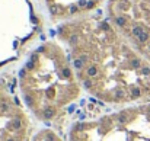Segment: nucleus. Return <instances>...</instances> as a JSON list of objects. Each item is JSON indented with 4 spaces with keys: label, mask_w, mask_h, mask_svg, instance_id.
Here are the masks:
<instances>
[{
    "label": "nucleus",
    "mask_w": 150,
    "mask_h": 141,
    "mask_svg": "<svg viewBox=\"0 0 150 141\" xmlns=\"http://www.w3.org/2000/svg\"><path fill=\"white\" fill-rule=\"evenodd\" d=\"M22 90L28 105L36 115L52 118L61 106L77 96V83L64 60L50 57L44 65L39 54H33L22 73Z\"/></svg>",
    "instance_id": "f257e3e1"
},
{
    "label": "nucleus",
    "mask_w": 150,
    "mask_h": 141,
    "mask_svg": "<svg viewBox=\"0 0 150 141\" xmlns=\"http://www.w3.org/2000/svg\"><path fill=\"white\" fill-rule=\"evenodd\" d=\"M71 141H150V105L84 124L82 134H71Z\"/></svg>",
    "instance_id": "f03ea898"
},
{
    "label": "nucleus",
    "mask_w": 150,
    "mask_h": 141,
    "mask_svg": "<svg viewBox=\"0 0 150 141\" xmlns=\"http://www.w3.org/2000/svg\"><path fill=\"white\" fill-rule=\"evenodd\" d=\"M0 141H28L22 113L4 93H0Z\"/></svg>",
    "instance_id": "7ed1b4c3"
},
{
    "label": "nucleus",
    "mask_w": 150,
    "mask_h": 141,
    "mask_svg": "<svg viewBox=\"0 0 150 141\" xmlns=\"http://www.w3.org/2000/svg\"><path fill=\"white\" fill-rule=\"evenodd\" d=\"M35 141H58V140H57V137H54V135H51V134H45V137L36 138Z\"/></svg>",
    "instance_id": "20e7f679"
},
{
    "label": "nucleus",
    "mask_w": 150,
    "mask_h": 141,
    "mask_svg": "<svg viewBox=\"0 0 150 141\" xmlns=\"http://www.w3.org/2000/svg\"><path fill=\"white\" fill-rule=\"evenodd\" d=\"M51 12H52V13L55 15V13L58 12V7H57V6H52V7H51Z\"/></svg>",
    "instance_id": "39448f33"
}]
</instances>
